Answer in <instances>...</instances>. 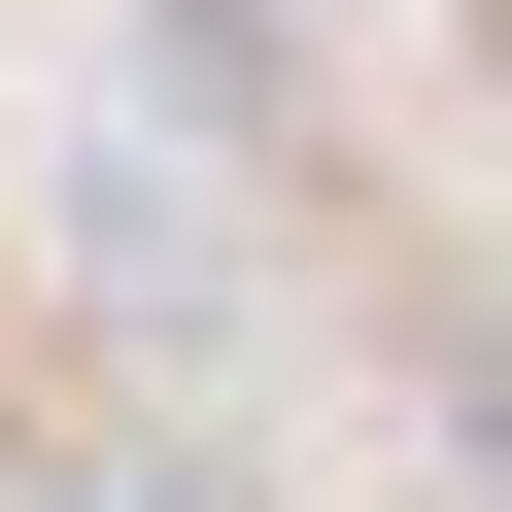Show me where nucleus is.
Returning <instances> with one entry per match:
<instances>
[]
</instances>
